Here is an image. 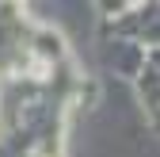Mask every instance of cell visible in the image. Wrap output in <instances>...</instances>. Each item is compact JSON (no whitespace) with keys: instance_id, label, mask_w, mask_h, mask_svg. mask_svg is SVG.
I'll use <instances>...</instances> for the list:
<instances>
[{"instance_id":"1","label":"cell","mask_w":160,"mask_h":157,"mask_svg":"<svg viewBox=\"0 0 160 157\" xmlns=\"http://www.w3.org/2000/svg\"><path fill=\"white\" fill-rule=\"evenodd\" d=\"M133 92H137V104H141L145 119L152 123V115H156V57H149V62L133 73Z\"/></svg>"}]
</instances>
